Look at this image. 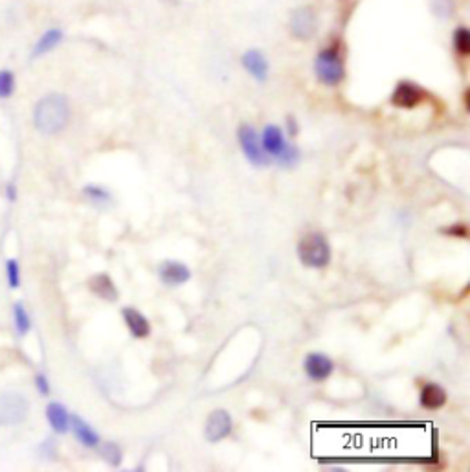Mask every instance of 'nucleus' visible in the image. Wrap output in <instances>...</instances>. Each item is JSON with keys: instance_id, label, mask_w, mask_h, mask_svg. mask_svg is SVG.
Returning a JSON list of instances; mask_svg holds the SVG:
<instances>
[{"instance_id": "7", "label": "nucleus", "mask_w": 470, "mask_h": 472, "mask_svg": "<svg viewBox=\"0 0 470 472\" xmlns=\"http://www.w3.org/2000/svg\"><path fill=\"white\" fill-rule=\"evenodd\" d=\"M232 418L226 410H213L208 415L204 427V436L210 443H219V441L226 439L232 434Z\"/></svg>"}, {"instance_id": "3", "label": "nucleus", "mask_w": 470, "mask_h": 472, "mask_svg": "<svg viewBox=\"0 0 470 472\" xmlns=\"http://www.w3.org/2000/svg\"><path fill=\"white\" fill-rule=\"evenodd\" d=\"M315 73L319 83H324L325 87H338L346 78V66L343 59L336 46L324 48L316 55L315 59Z\"/></svg>"}, {"instance_id": "17", "label": "nucleus", "mask_w": 470, "mask_h": 472, "mask_svg": "<svg viewBox=\"0 0 470 472\" xmlns=\"http://www.w3.org/2000/svg\"><path fill=\"white\" fill-rule=\"evenodd\" d=\"M46 419L57 434H66L70 430V413L61 403H50L46 406Z\"/></svg>"}, {"instance_id": "6", "label": "nucleus", "mask_w": 470, "mask_h": 472, "mask_svg": "<svg viewBox=\"0 0 470 472\" xmlns=\"http://www.w3.org/2000/svg\"><path fill=\"white\" fill-rule=\"evenodd\" d=\"M318 30V18H316L315 9L312 8H298L290 15V32L300 41H309L312 39Z\"/></svg>"}, {"instance_id": "18", "label": "nucleus", "mask_w": 470, "mask_h": 472, "mask_svg": "<svg viewBox=\"0 0 470 472\" xmlns=\"http://www.w3.org/2000/svg\"><path fill=\"white\" fill-rule=\"evenodd\" d=\"M421 406L426 410H439L447 404V391L439 384H426L419 395Z\"/></svg>"}, {"instance_id": "5", "label": "nucleus", "mask_w": 470, "mask_h": 472, "mask_svg": "<svg viewBox=\"0 0 470 472\" xmlns=\"http://www.w3.org/2000/svg\"><path fill=\"white\" fill-rule=\"evenodd\" d=\"M239 146L242 149V155L247 156V160L252 165L257 167H266L270 164V156L266 155L261 143V136L256 133V129L252 125H241L237 131Z\"/></svg>"}, {"instance_id": "2", "label": "nucleus", "mask_w": 470, "mask_h": 472, "mask_svg": "<svg viewBox=\"0 0 470 472\" xmlns=\"http://www.w3.org/2000/svg\"><path fill=\"white\" fill-rule=\"evenodd\" d=\"M298 257L307 269H324L331 261V244L319 232L305 234L298 243Z\"/></svg>"}, {"instance_id": "23", "label": "nucleus", "mask_w": 470, "mask_h": 472, "mask_svg": "<svg viewBox=\"0 0 470 472\" xmlns=\"http://www.w3.org/2000/svg\"><path fill=\"white\" fill-rule=\"evenodd\" d=\"M454 48L457 54L465 55V57L470 54V32L465 26H459L454 32Z\"/></svg>"}, {"instance_id": "12", "label": "nucleus", "mask_w": 470, "mask_h": 472, "mask_svg": "<svg viewBox=\"0 0 470 472\" xmlns=\"http://www.w3.org/2000/svg\"><path fill=\"white\" fill-rule=\"evenodd\" d=\"M122 317H124L125 326H127L129 333L138 340H143L151 335V324L143 317L142 312L134 307H124L122 311Z\"/></svg>"}, {"instance_id": "25", "label": "nucleus", "mask_w": 470, "mask_h": 472, "mask_svg": "<svg viewBox=\"0 0 470 472\" xmlns=\"http://www.w3.org/2000/svg\"><path fill=\"white\" fill-rule=\"evenodd\" d=\"M452 0H432V9L434 13L441 18H447L452 15Z\"/></svg>"}, {"instance_id": "26", "label": "nucleus", "mask_w": 470, "mask_h": 472, "mask_svg": "<svg viewBox=\"0 0 470 472\" xmlns=\"http://www.w3.org/2000/svg\"><path fill=\"white\" fill-rule=\"evenodd\" d=\"M441 232H443L445 235H448V237H459V239L469 237V228H466V225H463V223L447 226V228H443Z\"/></svg>"}, {"instance_id": "13", "label": "nucleus", "mask_w": 470, "mask_h": 472, "mask_svg": "<svg viewBox=\"0 0 470 472\" xmlns=\"http://www.w3.org/2000/svg\"><path fill=\"white\" fill-rule=\"evenodd\" d=\"M63 39L64 33L61 28H48V30L37 39L35 45H33L30 57H32V59H39L42 55L50 54V52H54L55 48L63 42Z\"/></svg>"}, {"instance_id": "10", "label": "nucleus", "mask_w": 470, "mask_h": 472, "mask_svg": "<svg viewBox=\"0 0 470 472\" xmlns=\"http://www.w3.org/2000/svg\"><path fill=\"white\" fill-rule=\"evenodd\" d=\"M158 276L162 283L169 285V287H180L192 280V271L187 269L186 263L177 261V259H165L160 263Z\"/></svg>"}, {"instance_id": "15", "label": "nucleus", "mask_w": 470, "mask_h": 472, "mask_svg": "<svg viewBox=\"0 0 470 472\" xmlns=\"http://www.w3.org/2000/svg\"><path fill=\"white\" fill-rule=\"evenodd\" d=\"M70 428H72L76 439H78L83 447H87V449H96L101 443L98 432L94 430L85 419L79 418V415H70Z\"/></svg>"}, {"instance_id": "16", "label": "nucleus", "mask_w": 470, "mask_h": 472, "mask_svg": "<svg viewBox=\"0 0 470 472\" xmlns=\"http://www.w3.org/2000/svg\"><path fill=\"white\" fill-rule=\"evenodd\" d=\"M88 289L92 290V294H96L98 298L105 300V302H116L118 300V289H116L114 281L105 272L92 276L90 281H88Z\"/></svg>"}, {"instance_id": "20", "label": "nucleus", "mask_w": 470, "mask_h": 472, "mask_svg": "<svg viewBox=\"0 0 470 472\" xmlns=\"http://www.w3.org/2000/svg\"><path fill=\"white\" fill-rule=\"evenodd\" d=\"M100 454L110 467H119V465H122V459H124L122 449H119V445L118 443H114V441H105V443L100 447Z\"/></svg>"}, {"instance_id": "14", "label": "nucleus", "mask_w": 470, "mask_h": 472, "mask_svg": "<svg viewBox=\"0 0 470 472\" xmlns=\"http://www.w3.org/2000/svg\"><path fill=\"white\" fill-rule=\"evenodd\" d=\"M241 63L242 66H245V70L250 73L252 78L257 79V81H265V79L269 78V61H266L265 55L261 54L259 50H256V48L245 52Z\"/></svg>"}, {"instance_id": "29", "label": "nucleus", "mask_w": 470, "mask_h": 472, "mask_svg": "<svg viewBox=\"0 0 470 472\" xmlns=\"http://www.w3.org/2000/svg\"><path fill=\"white\" fill-rule=\"evenodd\" d=\"M287 131L290 136H296L298 134V124L294 118H287Z\"/></svg>"}, {"instance_id": "28", "label": "nucleus", "mask_w": 470, "mask_h": 472, "mask_svg": "<svg viewBox=\"0 0 470 472\" xmlns=\"http://www.w3.org/2000/svg\"><path fill=\"white\" fill-rule=\"evenodd\" d=\"M41 450H42V452H45L46 456H50V458H54V456H55V443H54V439L46 441L45 445L41 447Z\"/></svg>"}, {"instance_id": "30", "label": "nucleus", "mask_w": 470, "mask_h": 472, "mask_svg": "<svg viewBox=\"0 0 470 472\" xmlns=\"http://www.w3.org/2000/svg\"><path fill=\"white\" fill-rule=\"evenodd\" d=\"M6 191H8L9 201H15V197H17V188H15V184H9L8 188H6Z\"/></svg>"}, {"instance_id": "19", "label": "nucleus", "mask_w": 470, "mask_h": 472, "mask_svg": "<svg viewBox=\"0 0 470 472\" xmlns=\"http://www.w3.org/2000/svg\"><path fill=\"white\" fill-rule=\"evenodd\" d=\"M83 195L88 199V201L94 204V206H107L112 202V195L107 188L103 186H98V184H88L83 188Z\"/></svg>"}, {"instance_id": "8", "label": "nucleus", "mask_w": 470, "mask_h": 472, "mask_svg": "<svg viewBox=\"0 0 470 472\" xmlns=\"http://www.w3.org/2000/svg\"><path fill=\"white\" fill-rule=\"evenodd\" d=\"M425 90L411 81H401L392 94V103L399 109H416L425 101Z\"/></svg>"}, {"instance_id": "22", "label": "nucleus", "mask_w": 470, "mask_h": 472, "mask_svg": "<svg viewBox=\"0 0 470 472\" xmlns=\"http://www.w3.org/2000/svg\"><path fill=\"white\" fill-rule=\"evenodd\" d=\"M17 81H15V73L8 69L0 70V100H9L15 94Z\"/></svg>"}, {"instance_id": "9", "label": "nucleus", "mask_w": 470, "mask_h": 472, "mask_svg": "<svg viewBox=\"0 0 470 472\" xmlns=\"http://www.w3.org/2000/svg\"><path fill=\"white\" fill-rule=\"evenodd\" d=\"M303 370H305V375L309 377L312 382H324L333 375L334 362L327 355L315 351V353H309L305 357V360H303Z\"/></svg>"}, {"instance_id": "24", "label": "nucleus", "mask_w": 470, "mask_h": 472, "mask_svg": "<svg viewBox=\"0 0 470 472\" xmlns=\"http://www.w3.org/2000/svg\"><path fill=\"white\" fill-rule=\"evenodd\" d=\"M6 278L11 289H18L20 287V266H18L17 259H8L6 261Z\"/></svg>"}, {"instance_id": "27", "label": "nucleus", "mask_w": 470, "mask_h": 472, "mask_svg": "<svg viewBox=\"0 0 470 472\" xmlns=\"http://www.w3.org/2000/svg\"><path fill=\"white\" fill-rule=\"evenodd\" d=\"M35 388L41 395H50V382H48L46 375L41 373V375L35 377Z\"/></svg>"}, {"instance_id": "1", "label": "nucleus", "mask_w": 470, "mask_h": 472, "mask_svg": "<svg viewBox=\"0 0 470 472\" xmlns=\"http://www.w3.org/2000/svg\"><path fill=\"white\" fill-rule=\"evenodd\" d=\"M70 122L69 98L57 92L46 94L35 103L33 109V125L42 134L61 133Z\"/></svg>"}, {"instance_id": "11", "label": "nucleus", "mask_w": 470, "mask_h": 472, "mask_svg": "<svg viewBox=\"0 0 470 472\" xmlns=\"http://www.w3.org/2000/svg\"><path fill=\"white\" fill-rule=\"evenodd\" d=\"M261 143H263V149L269 156H272L276 162L288 151L290 143L287 142L283 131L278 127V125H266L263 134H261Z\"/></svg>"}, {"instance_id": "4", "label": "nucleus", "mask_w": 470, "mask_h": 472, "mask_svg": "<svg viewBox=\"0 0 470 472\" xmlns=\"http://www.w3.org/2000/svg\"><path fill=\"white\" fill-rule=\"evenodd\" d=\"M30 413V403L23 394L8 391L0 395V427L20 425Z\"/></svg>"}, {"instance_id": "21", "label": "nucleus", "mask_w": 470, "mask_h": 472, "mask_svg": "<svg viewBox=\"0 0 470 472\" xmlns=\"http://www.w3.org/2000/svg\"><path fill=\"white\" fill-rule=\"evenodd\" d=\"M13 317H15V329H17L18 335L20 336L28 335V331L32 327V320H30V314H28L26 307H24L20 302L15 303Z\"/></svg>"}]
</instances>
